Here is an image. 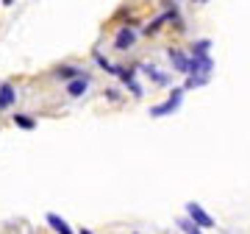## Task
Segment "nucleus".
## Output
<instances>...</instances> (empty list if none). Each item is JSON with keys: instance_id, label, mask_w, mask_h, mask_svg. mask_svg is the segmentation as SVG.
Returning a JSON list of instances; mask_svg holds the SVG:
<instances>
[{"instance_id": "obj_1", "label": "nucleus", "mask_w": 250, "mask_h": 234, "mask_svg": "<svg viewBox=\"0 0 250 234\" xmlns=\"http://www.w3.org/2000/svg\"><path fill=\"white\" fill-rule=\"evenodd\" d=\"M211 72V59H208V42H197L195 53H192V64H189V84L187 87H203L208 81Z\"/></svg>"}, {"instance_id": "obj_2", "label": "nucleus", "mask_w": 250, "mask_h": 234, "mask_svg": "<svg viewBox=\"0 0 250 234\" xmlns=\"http://www.w3.org/2000/svg\"><path fill=\"white\" fill-rule=\"evenodd\" d=\"M181 100H184V90H172V95L164 100V103L150 109V117H164V115H170V112H175V109L181 106Z\"/></svg>"}, {"instance_id": "obj_3", "label": "nucleus", "mask_w": 250, "mask_h": 234, "mask_svg": "<svg viewBox=\"0 0 250 234\" xmlns=\"http://www.w3.org/2000/svg\"><path fill=\"white\" fill-rule=\"evenodd\" d=\"M187 215H189V220L195 226H200V229H211V226H214V217L208 215L200 204H187Z\"/></svg>"}, {"instance_id": "obj_4", "label": "nucleus", "mask_w": 250, "mask_h": 234, "mask_svg": "<svg viewBox=\"0 0 250 234\" xmlns=\"http://www.w3.org/2000/svg\"><path fill=\"white\" fill-rule=\"evenodd\" d=\"M86 87H89V78H86V75H78V78H72V81L67 84V92H70L72 98H78V95L86 92Z\"/></svg>"}, {"instance_id": "obj_5", "label": "nucleus", "mask_w": 250, "mask_h": 234, "mask_svg": "<svg viewBox=\"0 0 250 234\" xmlns=\"http://www.w3.org/2000/svg\"><path fill=\"white\" fill-rule=\"evenodd\" d=\"M170 59H172V64H175V70H178V72H189L192 59H189L187 53H181V50H170Z\"/></svg>"}, {"instance_id": "obj_6", "label": "nucleus", "mask_w": 250, "mask_h": 234, "mask_svg": "<svg viewBox=\"0 0 250 234\" xmlns=\"http://www.w3.org/2000/svg\"><path fill=\"white\" fill-rule=\"evenodd\" d=\"M131 45H134V31H131V28H123V31L117 34L114 47H117V50H128Z\"/></svg>"}, {"instance_id": "obj_7", "label": "nucleus", "mask_w": 250, "mask_h": 234, "mask_svg": "<svg viewBox=\"0 0 250 234\" xmlns=\"http://www.w3.org/2000/svg\"><path fill=\"white\" fill-rule=\"evenodd\" d=\"M47 223L53 226V229H56V232H59V234H75V232H72V229H70V226L64 223V220H62V217H59V215H53V212L47 215Z\"/></svg>"}, {"instance_id": "obj_8", "label": "nucleus", "mask_w": 250, "mask_h": 234, "mask_svg": "<svg viewBox=\"0 0 250 234\" xmlns=\"http://www.w3.org/2000/svg\"><path fill=\"white\" fill-rule=\"evenodd\" d=\"M178 229L184 234H203V229H200V226H195L189 217H178Z\"/></svg>"}, {"instance_id": "obj_9", "label": "nucleus", "mask_w": 250, "mask_h": 234, "mask_svg": "<svg viewBox=\"0 0 250 234\" xmlns=\"http://www.w3.org/2000/svg\"><path fill=\"white\" fill-rule=\"evenodd\" d=\"M11 100H14V90H11L9 84H3V87H0V109H6Z\"/></svg>"}, {"instance_id": "obj_10", "label": "nucleus", "mask_w": 250, "mask_h": 234, "mask_svg": "<svg viewBox=\"0 0 250 234\" xmlns=\"http://www.w3.org/2000/svg\"><path fill=\"white\" fill-rule=\"evenodd\" d=\"M14 123L22 126V128H34V120H31V117H14Z\"/></svg>"}, {"instance_id": "obj_11", "label": "nucleus", "mask_w": 250, "mask_h": 234, "mask_svg": "<svg viewBox=\"0 0 250 234\" xmlns=\"http://www.w3.org/2000/svg\"><path fill=\"white\" fill-rule=\"evenodd\" d=\"M59 75H62V78H72V75H78V70H75V67H62Z\"/></svg>"}, {"instance_id": "obj_12", "label": "nucleus", "mask_w": 250, "mask_h": 234, "mask_svg": "<svg viewBox=\"0 0 250 234\" xmlns=\"http://www.w3.org/2000/svg\"><path fill=\"white\" fill-rule=\"evenodd\" d=\"M11 3H14V0H3V6H11Z\"/></svg>"}, {"instance_id": "obj_13", "label": "nucleus", "mask_w": 250, "mask_h": 234, "mask_svg": "<svg viewBox=\"0 0 250 234\" xmlns=\"http://www.w3.org/2000/svg\"><path fill=\"white\" fill-rule=\"evenodd\" d=\"M81 234H92V232H89V229H81Z\"/></svg>"}]
</instances>
